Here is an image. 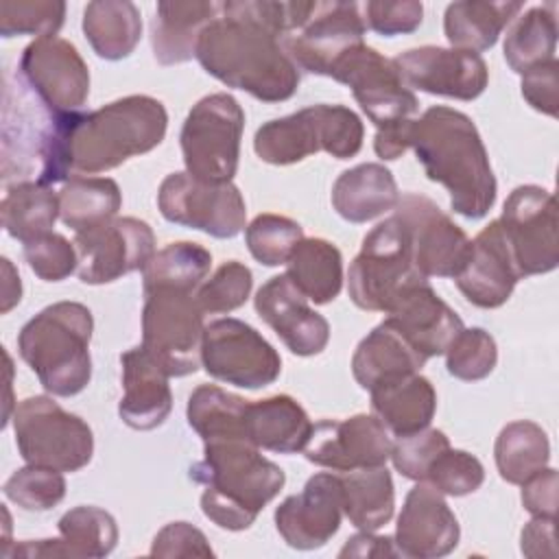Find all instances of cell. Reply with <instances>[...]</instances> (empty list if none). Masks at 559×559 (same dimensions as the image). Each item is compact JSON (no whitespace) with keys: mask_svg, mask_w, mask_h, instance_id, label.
I'll return each mask as SVG.
<instances>
[{"mask_svg":"<svg viewBox=\"0 0 559 559\" xmlns=\"http://www.w3.org/2000/svg\"><path fill=\"white\" fill-rule=\"evenodd\" d=\"M83 33L100 59H127L142 37L140 9L129 0H94L83 11Z\"/></svg>","mask_w":559,"mask_h":559,"instance_id":"836d02e7","label":"cell"},{"mask_svg":"<svg viewBox=\"0 0 559 559\" xmlns=\"http://www.w3.org/2000/svg\"><path fill=\"white\" fill-rule=\"evenodd\" d=\"M393 61L406 87L435 96L474 100L489 83L485 59L472 50L419 46L397 55Z\"/></svg>","mask_w":559,"mask_h":559,"instance_id":"ffe728a7","label":"cell"},{"mask_svg":"<svg viewBox=\"0 0 559 559\" xmlns=\"http://www.w3.org/2000/svg\"><path fill=\"white\" fill-rule=\"evenodd\" d=\"M247 408H249V400L236 393H229L216 384H201L188 397L186 417L190 428L203 441H216V439L249 441L245 432Z\"/></svg>","mask_w":559,"mask_h":559,"instance_id":"f35d334b","label":"cell"},{"mask_svg":"<svg viewBox=\"0 0 559 559\" xmlns=\"http://www.w3.org/2000/svg\"><path fill=\"white\" fill-rule=\"evenodd\" d=\"M253 286V275L249 266L238 260H229L221 264L210 280H205L194 297L203 314H225L231 312L249 299Z\"/></svg>","mask_w":559,"mask_h":559,"instance_id":"c3c4849f","label":"cell"},{"mask_svg":"<svg viewBox=\"0 0 559 559\" xmlns=\"http://www.w3.org/2000/svg\"><path fill=\"white\" fill-rule=\"evenodd\" d=\"M207 537L188 522L166 524L153 539L151 557H212Z\"/></svg>","mask_w":559,"mask_h":559,"instance_id":"11a10c76","label":"cell"},{"mask_svg":"<svg viewBox=\"0 0 559 559\" xmlns=\"http://www.w3.org/2000/svg\"><path fill=\"white\" fill-rule=\"evenodd\" d=\"M57 526L72 559H100L118 544V524L114 515L100 507H74L59 518Z\"/></svg>","mask_w":559,"mask_h":559,"instance_id":"7bdbcfd3","label":"cell"},{"mask_svg":"<svg viewBox=\"0 0 559 559\" xmlns=\"http://www.w3.org/2000/svg\"><path fill=\"white\" fill-rule=\"evenodd\" d=\"M496 362H498L496 341L483 328H463L445 349L448 373L465 382H476L487 378L493 371Z\"/></svg>","mask_w":559,"mask_h":559,"instance_id":"bcb514c9","label":"cell"},{"mask_svg":"<svg viewBox=\"0 0 559 559\" xmlns=\"http://www.w3.org/2000/svg\"><path fill=\"white\" fill-rule=\"evenodd\" d=\"M520 277L544 275L559 264L557 201L542 186H518L498 218Z\"/></svg>","mask_w":559,"mask_h":559,"instance_id":"4fadbf2b","label":"cell"},{"mask_svg":"<svg viewBox=\"0 0 559 559\" xmlns=\"http://www.w3.org/2000/svg\"><path fill=\"white\" fill-rule=\"evenodd\" d=\"M0 216L4 231L26 245L52 231L59 216V192L39 181H15L2 197Z\"/></svg>","mask_w":559,"mask_h":559,"instance_id":"8d00e7d4","label":"cell"},{"mask_svg":"<svg viewBox=\"0 0 559 559\" xmlns=\"http://www.w3.org/2000/svg\"><path fill=\"white\" fill-rule=\"evenodd\" d=\"M365 26L378 35L395 37L406 35L419 28L424 20V4L417 0H402V2H384L371 0L362 7Z\"/></svg>","mask_w":559,"mask_h":559,"instance_id":"f5cc1de1","label":"cell"},{"mask_svg":"<svg viewBox=\"0 0 559 559\" xmlns=\"http://www.w3.org/2000/svg\"><path fill=\"white\" fill-rule=\"evenodd\" d=\"M212 253L197 242H170L155 251L142 269V290L151 288H181L197 290L207 277Z\"/></svg>","mask_w":559,"mask_h":559,"instance_id":"b9f144b4","label":"cell"},{"mask_svg":"<svg viewBox=\"0 0 559 559\" xmlns=\"http://www.w3.org/2000/svg\"><path fill=\"white\" fill-rule=\"evenodd\" d=\"M201 365L214 380L251 391L273 384L282 373L275 347L255 328L231 317L205 325Z\"/></svg>","mask_w":559,"mask_h":559,"instance_id":"8fae6325","label":"cell"},{"mask_svg":"<svg viewBox=\"0 0 559 559\" xmlns=\"http://www.w3.org/2000/svg\"><path fill=\"white\" fill-rule=\"evenodd\" d=\"M496 467L509 485H522L550 461V443L546 430L531 421L518 419L507 424L493 445Z\"/></svg>","mask_w":559,"mask_h":559,"instance_id":"60d3db41","label":"cell"},{"mask_svg":"<svg viewBox=\"0 0 559 559\" xmlns=\"http://www.w3.org/2000/svg\"><path fill=\"white\" fill-rule=\"evenodd\" d=\"M66 17L61 0H2L0 2V35H55Z\"/></svg>","mask_w":559,"mask_h":559,"instance_id":"7dc6e473","label":"cell"},{"mask_svg":"<svg viewBox=\"0 0 559 559\" xmlns=\"http://www.w3.org/2000/svg\"><path fill=\"white\" fill-rule=\"evenodd\" d=\"M371 411L393 437H406L430 426L437 411V391L419 371L369 389Z\"/></svg>","mask_w":559,"mask_h":559,"instance_id":"83f0119b","label":"cell"},{"mask_svg":"<svg viewBox=\"0 0 559 559\" xmlns=\"http://www.w3.org/2000/svg\"><path fill=\"white\" fill-rule=\"evenodd\" d=\"M190 478L203 485V515L227 531L249 528L286 483L284 469L242 439L203 441V459L190 467Z\"/></svg>","mask_w":559,"mask_h":559,"instance_id":"277c9868","label":"cell"},{"mask_svg":"<svg viewBox=\"0 0 559 559\" xmlns=\"http://www.w3.org/2000/svg\"><path fill=\"white\" fill-rule=\"evenodd\" d=\"M168 114L162 100L131 94L94 111L61 118V155L68 177L118 168L162 144Z\"/></svg>","mask_w":559,"mask_h":559,"instance_id":"3957f363","label":"cell"},{"mask_svg":"<svg viewBox=\"0 0 559 559\" xmlns=\"http://www.w3.org/2000/svg\"><path fill=\"white\" fill-rule=\"evenodd\" d=\"M520 550L524 557H557L555 544V518H533L524 524L520 535Z\"/></svg>","mask_w":559,"mask_h":559,"instance_id":"6f0895ef","label":"cell"},{"mask_svg":"<svg viewBox=\"0 0 559 559\" xmlns=\"http://www.w3.org/2000/svg\"><path fill=\"white\" fill-rule=\"evenodd\" d=\"M426 360L443 356L463 330L461 317L426 282L406 290L384 319Z\"/></svg>","mask_w":559,"mask_h":559,"instance_id":"d4e9b609","label":"cell"},{"mask_svg":"<svg viewBox=\"0 0 559 559\" xmlns=\"http://www.w3.org/2000/svg\"><path fill=\"white\" fill-rule=\"evenodd\" d=\"M522 76V96L539 114L557 118L559 111V61L550 59L526 70Z\"/></svg>","mask_w":559,"mask_h":559,"instance_id":"db71d44e","label":"cell"},{"mask_svg":"<svg viewBox=\"0 0 559 559\" xmlns=\"http://www.w3.org/2000/svg\"><path fill=\"white\" fill-rule=\"evenodd\" d=\"M286 277L308 301L330 304L343 288V255L325 238H304L286 262Z\"/></svg>","mask_w":559,"mask_h":559,"instance_id":"e575fe53","label":"cell"},{"mask_svg":"<svg viewBox=\"0 0 559 559\" xmlns=\"http://www.w3.org/2000/svg\"><path fill=\"white\" fill-rule=\"evenodd\" d=\"M59 116L46 107L39 96L15 76L11 85L4 76L2 107V179L37 181L46 170L57 140Z\"/></svg>","mask_w":559,"mask_h":559,"instance_id":"30bf717a","label":"cell"},{"mask_svg":"<svg viewBox=\"0 0 559 559\" xmlns=\"http://www.w3.org/2000/svg\"><path fill=\"white\" fill-rule=\"evenodd\" d=\"M330 79L352 90L356 103L376 129L408 120L419 109L417 96L406 87L395 61L367 44L345 52L332 66Z\"/></svg>","mask_w":559,"mask_h":559,"instance_id":"5bb4252c","label":"cell"},{"mask_svg":"<svg viewBox=\"0 0 559 559\" xmlns=\"http://www.w3.org/2000/svg\"><path fill=\"white\" fill-rule=\"evenodd\" d=\"M255 312L297 356H317L330 341V323L284 275L271 277L255 293Z\"/></svg>","mask_w":559,"mask_h":559,"instance_id":"603a6c76","label":"cell"},{"mask_svg":"<svg viewBox=\"0 0 559 559\" xmlns=\"http://www.w3.org/2000/svg\"><path fill=\"white\" fill-rule=\"evenodd\" d=\"M450 448V439L439 428H424L419 432L397 437L391 448L393 467L408 480H424L432 461Z\"/></svg>","mask_w":559,"mask_h":559,"instance_id":"f907efd6","label":"cell"},{"mask_svg":"<svg viewBox=\"0 0 559 559\" xmlns=\"http://www.w3.org/2000/svg\"><path fill=\"white\" fill-rule=\"evenodd\" d=\"M415 118L402 120L397 124L384 127V129H376V138H373V151L380 159L391 162L397 159L400 155H404V151L408 148V135H411V124Z\"/></svg>","mask_w":559,"mask_h":559,"instance_id":"91938a15","label":"cell"},{"mask_svg":"<svg viewBox=\"0 0 559 559\" xmlns=\"http://www.w3.org/2000/svg\"><path fill=\"white\" fill-rule=\"evenodd\" d=\"M314 2L227 0L197 44L201 68L262 103L288 100L299 87V70L284 48L312 15Z\"/></svg>","mask_w":559,"mask_h":559,"instance_id":"6da1fadb","label":"cell"},{"mask_svg":"<svg viewBox=\"0 0 559 559\" xmlns=\"http://www.w3.org/2000/svg\"><path fill=\"white\" fill-rule=\"evenodd\" d=\"M393 216L406 229L413 262L424 277H454L461 271L472 240L432 199L402 194Z\"/></svg>","mask_w":559,"mask_h":559,"instance_id":"2e32d148","label":"cell"},{"mask_svg":"<svg viewBox=\"0 0 559 559\" xmlns=\"http://www.w3.org/2000/svg\"><path fill=\"white\" fill-rule=\"evenodd\" d=\"M255 155L273 166H290L323 151L321 105L264 122L253 138Z\"/></svg>","mask_w":559,"mask_h":559,"instance_id":"4dcf8cb0","label":"cell"},{"mask_svg":"<svg viewBox=\"0 0 559 559\" xmlns=\"http://www.w3.org/2000/svg\"><path fill=\"white\" fill-rule=\"evenodd\" d=\"M11 419L17 452L28 465L79 472L92 461V428L79 415L63 411L52 397L33 395L22 400Z\"/></svg>","mask_w":559,"mask_h":559,"instance_id":"52a82bcc","label":"cell"},{"mask_svg":"<svg viewBox=\"0 0 559 559\" xmlns=\"http://www.w3.org/2000/svg\"><path fill=\"white\" fill-rule=\"evenodd\" d=\"M94 317L79 301H57L26 321L17 334L22 360L57 397L81 393L92 380Z\"/></svg>","mask_w":559,"mask_h":559,"instance_id":"5b68a950","label":"cell"},{"mask_svg":"<svg viewBox=\"0 0 559 559\" xmlns=\"http://www.w3.org/2000/svg\"><path fill=\"white\" fill-rule=\"evenodd\" d=\"M2 491L24 511H48L63 500L66 478L59 469L26 463L7 478Z\"/></svg>","mask_w":559,"mask_h":559,"instance_id":"f6af8a7d","label":"cell"},{"mask_svg":"<svg viewBox=\"0 0 559 559\" xmlns=\"http://www.w3.org/2000/svg\"><path fill=\"white\" fill-rule=\"evenodd\" d=\"M79 253L76 275L83 284H109L142 271L155 255V234L148 223L133 216H116L103 225L74 234Z\"/></svg>","mask_w":559,"mask_h":559,"instance_id":"9a60e30c","label":"cell"},{"mask_svg":"<svg viewBox=\"0 0 559 559\" xmlns=\"http://www.w3.org/2000/svg\"><path fill=\"white\" fill-rule=\"evenodd\" d=\"M518 280L522 277L496 218L472 240L467 260L454 282L469 304L491 310L509 301Z\"/></svg>","mask_w":559,"mask_h":559,"instance_id":"cb8c5ba5","label":"cell"},{"mask_svg":"<svg viewBox=\"0 0 559 559\" xmlns=\"http://www.w3.org/2000/svg\"><path fill=\"white\" fill-rule=\"evenodd\" d=\"M365 20L356 2H314L310 20L290 37L284 48L297 70L330 76L332 66L352 48L365 44Z\"/></svg>","mask_w":559,"mask_h":559,"instance_id":"d6986e66","label":"cell"},{"mask_svg":"<svg viewBox=\"0 0 559 559\" xmlns=\"http://www.w3.org/2000/svg\"><path fill=\"white\" fill-rule=\"evenodd\" d=\"M555 2L531 7L513 20L504 37V59L515 74L555 59L557 15Z\"/></svg>","mask_w":559,"mask_h":559,"instance_id":"ab89813d","label":"cell"},{"mask_svg":"<svg viewBox=\"0 0 559 559\" xmlns=\"http://www.w3.org/2000/svg\"><path fill=\"white\" fill-rule=\"evenodd\" d=\"M461 526L443 493L419 480L408 493L397 515L395 546L400 557L437 559L459 546Z\"/></svg>","mask_w":559,"mask_h":559,"instance_id":"7402d4cb","label":"cell"},{"mask_svg":"<svg viewBox=\"0 0 559 559\" xmlns=\"http://www.w3.org/2000/svg\"><path fill=\"white\" fill-rule=\"evenodd\" d=\"M120 205V188L109 177L72 175L59 190V218L74 234L116 218Z\"/></svg>","mask_w":559,"mask_h":559,"instance_id":"74e56055","label":"cell"},{"mask_svg":"<svg viewBox=\"0 0 559 559\" xmlns=\"http://www.w3.org/2000/svg\"><path fill=\"white\" fill-rule=\"evenodd\" d=\"M221 2L162 0L151 24L153 55L162 66L186 63L197 57L203 28L218 15Z\"/></svg>","mask_w":559,"mask_h":559,"instance_id":"4316f807","label":"cell"},{"mask_svg":"<svg viewBox=\"0 0 559 559\" xmlns=\"http://www.w3.org/2000/svg\"><path fill=\"white\" fill-rule=\"evenodd\" d=\"M162 216L212 238H234L247 225V207L231 181H203L190 173H170L157 190Z\"/></svg>","mask_w":559,"mask_h":559,"instance_id":"7c38bea8","label":"cell"},{"mask_svg":"<svg viewBox=\"0 0 559 559\" xmlns=\"http://www.w3.org/2000/svg\"><path fill=\"white\" fill-rule=\"evenodd\" d=\"M301 240H304L301 225L280 214H258L245 227L247 249L264 266L286 264L290 253Z\"/></svg>","mask_w":559,"mask_h":559,"instance_id":"ee69618b","label":"cell"},{"mask_svg":"<svg viewBox=\"0 0 559 559\" xmlns=\"http://www.w3.org/2000/svg\"><path fill=\"white\" fill-rule=\"evenodd\" d=\"M245 111L231 94L203 96L188 111L179 142L186 173L203 181H231L238 170Z\"/></svg>","mask_w":559,"mask_h":559,"instance_id":"9c48e42d","label":"cell"},{"mask_svg":"<svg viewBox=\"0 0 559 559\" xmlns=\"http://www.w3.org/2000/svg\"><path fill=\"white\" fill-rule=\"evenodd\" d=\"M400 190L393 173L376 162L343 170L332 186V207L347 223H367L395 210Z\"/></svg>","mask_w":559,"mask_h":559,"instance_id":"f1b7e54d","label":"cell"},{"mask_svg":"<svg viewBox=\"0 0 559 559\" xmlns=\"http://www.w3.org/2000/svg\"><path fill=\"white\" fill-rule=\"evenodd\" d=\"M24 258L31 271L44 282H61L79 269V253L74 242L57 231H48L26 242Z\"/></svg>","mask_w":559,"mask_h":559,"instance_id":"816d5d0a","label":"cell"},{"mask_svg":"<svg viewBox=\"0 0 559 559\" xmlns=\"http://www.w3.org/2000/svg\"><path fill=\"white\" fill-rule=\"evenodd\" d=\"M415 262L406 229L395 216L378 223L349 264L347 293L360 310L389 312L413 286L426 282Z\"/></svg>","mask_w":559,"mask_h":559,"instance_id":"8992f818","label":"cell"},{"mask_svg":"<svg viewBox=\"0 0 559 559\" xmlns=\"http://www.w3.org/2000/svg\"><path fill=\"white\" fill-rule=\"evenodd\" d=\"M341 518V478L321 472L308 478L301 493L288 496L275 509V528L290 548L314 550L336 535Z\"/></svg>","mask_w":559,"mask_h":559,"instance_id":"44dd1931","label":"cell"},{"mask_svg":"<svg viewBox=\"0 0 559 559\" xmlns=\"http://www.w3.org/2000/svg\"><path fill=\"white\" fill-rule=\"evenodd\" d=\"M408 148L415 151L430 181L450 192V207L478 221L496 203V175L472 118L459 109L435 105L411 124Z\"/></svg>","mask_w":559,"mask_h":559,"instance_id":"7a4b0ae2","label":"cell"},{"mask_svg":"<svg viewBox=\"0 0 559 559\" xmlns=\"http://www.w3.org/2000/svg\"><path fill=\"white\" fill-rule=\"evenodd\" d=\"M341 478L343 515L360 531H378L395 509V491L391 472L384 465L345 472Z\"/></svg>","mask_w":559,"mask_h":559,"instance_id":"d590c367","label":"cell"},{"mask_svg":"<svg viewBox=\"0 0 559 559\" xmlns=\"http://www.w3.org/2000/svg\"><path fill=\"white\" fill-rule=\"evenodd\" d=\"M2 271H4V286H2V312H9L15 304H20L22 297V284H20V275L15 273L13 264L2 258Z\"/></svg>","mask_w":559,"mask_h":559,"instance_id":"94428289","label":"cell"},{"mask_svg":"<svg viewBox=\"0 0 559 559\" xmlns=\"http://www.w3.org/2000/svg\"><path fill=\"white\" fill-rule=\"evenodd\" d=\"M393 435L386 426L367 413L347 419H321L312 424L304 456L334 472L378 467L391 459Z\"/></svg>","mask_w":559,"mask_h":559,"instance_id":"ac0fdd59","label":"cell"},{"mask_svg":"<svg viewBox=\"0 0 559 559\" xmlns=\"http://www.w3.org/2000/svg\"><path fill=\"white\" fill-rule=\"evenodd\" d=\"M17 74L55 114L81 111L90 96V70L74 44L57 35L35 37L20 57Z\"/></svg>","mask_w":559,"mask_h":559,"instance_id":"e0dca14e","label":"cell"},{"mask_svg":"<svg viewBox=\"0 0 559 559\" xmlns=\"http://www.w3.org/2000/svg\"><path fill=\"white\" fill-rule=\"evenodd\" d=\"M194 293L181 288L144 290L142 347L170 378L190 376L201 367L205 325Z\"/></svg>","mask_w":559,"mask_h":559,"instance_id":"ba28073f","label":"cell"},{"mask_svg":"<svg viewBox=\"0 0 559 559\" xmlns=\"http://www.w3.org/2000/svg\"><path fill=\"white\" fill-rule=\"evenodd\" d=\"M426 365V358L419 356L404 336L382 321L376 325L356 347L352 356L354 380L365 389H373L380 382L417 373Z\"/></svg>","mask_w":559,"mask_h":559,"instance_id":"1f68e13d","label":"cell"},{"mask_svg":"<svg viewBox=\"0 0 559 559\" xmlns=\"http://www.w3.org/2000/svg\"><path fill=\"white\" fill-rule=\"evenodd\" d=\"M557 469L542 467L522 483V504L533 518L557 515Z\"/></svg>","mask_w":559,"mask_h":559,"instance_id":"9f6ffc18","label":"cell"},{"mask_svg":"<svg viewBox=\"0 0 559 559\" xmlns=\"http://www.w3.org/2000/svg\"><path fill=\"white\" fill-rule=\"evenodd\" d=\"M338 557H400V550L393 537L360 531L347 539Z\"/></svg>","mask_w":559,"mask_h":559,"instance_id":"680465c9","label":"cell"},{"mask_svg":"<svg viewBox=\"0 0 559 559\" xmlns=\"http://www.w3.org/2000/svg\"><path fill=\"white\" fill-rule=\"evenodd\" d=\"M522 2H452L443 15V33L452 48L483 52L489 50L500 33L518 17Z\"/></svg>","mask_w":559,"mask_h":559,"instance_id":"d6a6232c","label":"cell"},{"mask_svg":"<svg viewBox=\"0 0 559 559\" xmlns=\"http://www.w3.org/2000/svg\"><path fill=\"white\" fill-rule=\"evenodd\" d=\"M122 397L118 404L120 419L133 430H153L162 426L173 411L168 373L146 354L142 345L120 356Z\"/></svg>","mask_w":559,"mask_h":559,"instance_id":"484cf974","label":"cell"},{"mask_svg":"<svg viewBox=\"0 0 559 559\" xmlns=\"http://www.w3.org/2000/svg\"><path fill=\"white\" fill-rule=\"evenodd\" d=\"M485 480V467L483 463L465 452V450H454L445 448L430 465L424 483L432 485L439 493L443 496H467L474 493Z\"/></svg>","mask_w":559,"mask_h":559,"instance_id":"681fc988","label":"cell"},{"mask_svg":"<svg viewBox=\"0 0 559 559\" xmlns=\"http://www.w3.org/2000/svg\"><path fill=\"white\" fill-rule=\"evenodd\" d=\"M312 421L304 406L290 395H271L249 402L245 432L249 443L277 454L301 452L308 443Z\"/></svg>","mask_w":559,"mask_h":559,"instance_id":"f546056e","label":"cell"}]
</instances>
